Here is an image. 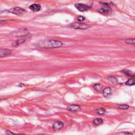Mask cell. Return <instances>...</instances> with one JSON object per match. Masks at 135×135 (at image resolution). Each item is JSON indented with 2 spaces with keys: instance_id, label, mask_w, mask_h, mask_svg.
<instances>
[{
  "instance_id": "cell-12",
  "label": "cell",
  "mask_w": 135,
  "mask_h": 135,
  "mask_svg": "<svg viewBox=\"0 0 135 135\" xmlns=\"http://www.w3.org/2000/svg\"><path fill=\"white\" fill-rule=\"evenodd\" d=\"M122 72L125 75H126L127 76L129 77H132L134 78L135 77V74L132 72V71L128 70H123L122 71Z\"/></svg>"
},
{
  "instance_id": "cell-13",
  "label": "cell",
  "mask_w": 135,
  "mask_h": 135,
  "mask_svg": "<svg viewBox=\"0 0 135 135\" xmlns=\"http://www.w3.org/2000/svg\"><path fill=\"white\" fill-rule=\"evenodd\" d=\"M98 11L99 13L104 14H107L111 12V10L110 9L106 8H100L98 10Z\"/></svg>"
},
{
  "instance_id": "cell-11",
  "label": "cell",
  "mask_w": 135,
  "mask_h": 135,
  "mask_svg": "<svg viewBox=\"0 0 135 135\" xmlns=\"http://www.w3.org/2000/svg\"><path fill=\"white\" fill-rule=\"evenodd\" d=\"M24 37H22L21 38H20L19 39H18V40H16L14 43L13 44V46H14V47H16V46H19V45L25 42V41H26V39Z\"/></svg>"
},
{
  "instance_id": "cell-21",
  "label": "cell",
  "mask_w": 135,
  "mask_h": 135,
  "mask_svg": "<svg viewBox=\"0 0 135 135\" xmlns=\"http://www.w3.org/2000/svg\"><path fill=\"white\" fill-rule=\"evenodd\" d=\"M115 135H133V133L129 132H119L115 134Z\"/></svg>"
},
{
  "instance_id": "cell-14",
  "label": "cell",
  "mask_w": 135,
  "mask_h": 135,
  "mask_svg": "<svg viewBox=\"0 0 135 135\" xmlns=\"http://www.w3.org/2000/svg\"><path fill=\"white\" fill-rule=\"evenodd\" d=\"M93 124L98 126V125H100L101 124H102L103 123V120L101 119L100 118H95L93 120Z\"/></svg>"
},
{
  "instance_id": "cell-2",
  "label": "cell",
  "mask_w": 135,
  "mask_h": 135,
  "mask_svg": "<svg viewBox=\"0 0 135 135\" xmlns=\"http://www.w3.org/2000/svg\"><path fill=\"white\" fill-rule=\"evenodd\" d=\"M29 34V31L27 29H20L19 31L14 32L11 34L12 37H24Z\"/></svg>"
},
{
  "instance_id": "cell-24",
  "label": "cell",
  "mask_w": 135,
  "mask_h": 135,
  "mask_svg": "<svg viewBox=\"0 0 135 135\" xmlns=\"http://www.w3.org/2000/svg\"><path fill=\"white\" fill-rule=\"evenodd\" d=\"M24 86H25V84L23 83H20L19 84V85H18V87H23Z\"/></svg>"
},
{
  "instance_id": "cell-17",
  "label": "cell",
  "mask_w": 135,
  "mask_h": 135,
  "mask_svg": "<svg viewBox=\"0 0 135 135\" xmlns=\"http://www.w3.org/2000/svg\"><path fill=\"white\" fill-rule=\"evenodd\" d=\"M125 42L128 44L134 45L135 46V38L131 39H127L125 40Z\"/></svg>"
},
{
  "instance_id": "cell-16",
  "label": "cell",
  "mask_w": 135,
  "mask_h": 135,
  "mask_svg": "<svg viewBox=\"0 0 135 135\" xmlns=\"http://www.w3.org/2000/svg\"><path fill=\"white\" fill-rule=\"evenodd\" d=\"M108 80L113 84H117L118 82V79L114 76H110L108 78Z\"/></svg>"
},
{
  "instance_id": "cell-20",
  "label": "cell",
  "mask_w": 135,
  "mask_h": 135,
  "mask_svg": "<svg viewBox=\"0 0 135 135\" xmlns=\"http://www.w3.org/2000/svg\"><path fill=\"white\" fill-rule=\"evenodd\" d=\"M97 112L99 115H104L106 112V110L104 108H99L97 109Z\"/></svg>"
},
{
  "instance_id": "cell-1",
  "label": "cell",
  "mask_w": 135,
  "mask_h": 135,
  "mask_svg": "<svg viewBox=\"0 0 135 135\" xmlns=\"http://www.w3.org/2000/svg\"><path fill=\"white\" fill-rule=\"evenodd\" d=\"M62 42L55 40H46L39 43V46L46 49L58 48L62 46Z\"/></svg>"
},
{
  "instance_id": "cell-8",
  "label": "cell",
  "mask_w": 135,
  "mask_h": 135,
  "mask_svg": "<svg viewBox=\"0 0 135 135\" xmlns=\"http://www.w3.org/2000/svg\"><path fill=\"white\" fill-rule=\"evenodd\" d=\"M11 54V51L8 49H1L0 50V57L2 58Z\"/></svg>"
},
{
  "instance_id": "cell-6",
  "label": "cell",
  "mask_w": 135,
  "mask_h": 135,
  "mask_svg": "<svg viewBox=\"0 0 135 135\" xmlns=\"http://www.w3.org/2000/svg\"><path fill=\"white\" fill-rule=\"evenodd\" d=\"M66 109L70 111L75 112L80 110L81 109V107L80 106L77 105H69L67 106Z\"/></svg>"
},
{
  "instance_id": "cell-15",
  "label": "cell",
  "mask_w": 135,
  "mask_h": 135,
  "mask_svg": "<svg viewBox=\"0 0 135 135\" xmlns=\"http://www.w3.org/2000/svg\"><path fill=\"white\" fill-rule=\"evenodd\" d=\"M126 85L127 86H133L135 85V79L134 78H130L126 82Z\"/></svg>"
},
{
  "instance_id": "cell-18",
  "label": "cell",
  "mask_w": 135,
  "mask_h": 135,
  "mask_svg": "<svg viewBox=\"0 0 135 135\" xmlns=\"http://www.w3.org/2000/svg\"><path fill=\"white\" fill-rule=\"evenodd\" d=\"M118 107L123 110H127L129 108V106L128 105L125 104H121V105H118Z\"/></svg>"
},
{
  "instance_id": "cell-19",
  "label": "cell",
  "mask_w": 135,
  "mask_h": 135,
  "mask_svg": "<svg viewBox=\"0 0 135 135\" xmlns=\"http://www.w3.org/2000/svg\"><path fill=\"white\" fill-rule=\"evenodd\" d=\"M103 88V86L100 84H95L93 86V88L96 91H100Z\"/></svg>"
},
{
  "instance_id": "cell-9",
  "label": "cell",
  "mask_w": 135,
  "mask_h": 135,
  "mask_svg": "<svg viewBox=\"0 0 135 135\" xmlns=\"http://www.w3.org/2000/svg\"><path fill=\"white\" fill-rule=\"evenodd\" d=\"M41 5L39 4H33L29 7V9L34 12H38L41 10Z\"/></svg>"
},
{
  "instance_id": "cell-3",
  "label": "cell",
  "mask_w": 135,
  "mask_h": 135,
  "mask_svg": "<svg viewBox=\"0 0 135 135\" xmlns=\"http://www.w3.org/2000/svg\"><path fill=\"white\" fill-rule=\"evenodd\" d=\"M9 12L11 13H13L15 15H21L24 14L26 12V10L20 7H15L10 9L9 10Z\"/></svg>"
},
{
  "instance_id": "cell-10",
  "label": "cell",
  "mask_w": 135,
  "mask_h": 135,
  "mask_svg": "<svg viewBox=\"0 0 135 135\" xmlns=\"http://www.w3.org/2000/svg\"><path fill=\"white\" fill-rule=\"evenodd\" d=\"M112 89L110 87H107L105 88L103 91V94L105 97H108L111 94Z\"/></svg>"
},
{
  "instance_id": "cell-5",
  "label": "cell",
  "mask_w": 135,
  "mask_h": 135,
  "mask_svg": "<svg viewBox=\"0 0 135 135\" xmlns=\"http://www.w3.org/2000/svg\"><path fill=\"white\" fill-rule=\"evenodd\" d=\"M75 7L78 11L83 12V11H87L88 9L91 8V6H89V5L82 3H77L75 4Z\"/></svg>"
},
{
  "instance_id": "cell-25",
  "label": "cell",
  "mask_w": 135,
  "mask_h": 135,
  "mask_svg": "<svg viewBox=\"0 0 135 135\" xmlns=\"http://www.w3.org/2000/svg\"><path fill=\"white\" fill-rule=\"evenodd\" d=\"M17 135H26V134H22V133H21V134H17Z\"/></svg>"
},
{
  "instance_id": "cell-7",
  "label": "cell",
  "mask_w": 135,
  "mask_h": 135,
  "mask_svg": "<svg viewBox=\"0 0 135 135\" xmlns=\"http://www.w3.org/2000/svg\"><path fill=\"white\" fill-rule=\"evenodd\" d=\"M63 126H64V124L62 122L60 121H58L55 122L53 123L52 127L54 130L58 131V130H61V129L63 127Z\"/></svg>"
},
{
  "instance_id": "cell-22",
  "label": "cell",
  "mask_w": 135,
  "mask_h": 135,
  "mask_svg": "<svg viewBox=\"0 0 135 135\" xmlns=\"http://www.w3.org/2000/svg\"><path fill=\"white\" fill-rule=\"evenodd\" d=\"M77 20L78 21H80V22H81V21H84L86 20L85 18L84 17H83V16H78L77 18Z\"/></svg>"
},
{
  "instance_id": "cell-23",
  "label": "cell",
  "mask_w": 135,
  "mask_h": 135,
  "mask_svg": "<svg viewBox=\"0 0 135 135\" xmlns=\"http://www.w3.org/2000/svg\"><path fill=\"white\" fill-rule=\"evenodd\" d=\"M5 134H6V135H16L15 133H13L12 132H11V131L8 130H7L6 132H5Z\"/></svg>"
},
{
  "instance_id": "cell-4",
  "label": "cell",
  "mask_w": 135,
  "mask_h": 135,
  "mask_svg": "<svg viewBox=\"0 0 135 135\" xmlns=\"http://www.w3.org/2000/svg\"><path fill=\"white\" fill-rule=\"evenodd\" d=\"M72 27L74 28L75 29H80V30H86L87 29H89V27H90L89 25L84 24V23H78V22H75L71 25Z\"/></svg>"
}]
</instances>
